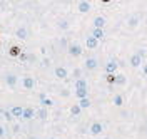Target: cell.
Returning a JSON list of instances; mask_svg holds the SVG:
<instances>
[{"instance_id": "6da1fadb", "label": "cell", "mask_w": 147, "mask_h": 139, "mask_svg": "<svg viewBox=\"0 0 147 139\" xmlns=\"http://www.w3.org/2000/svg\"><path fill=\"white\" fill-rule=\"evenodd\" d=\"M142 57H144V52H142V50H139V52H136V54H132V56H130V59H129V64H130V67L137 69L139 65L142 64Z\"/></svg>"}, {"instance_id": "7a4b0ae2", "label": "cell", "mask_w": 147, "mask_h": 139, "mask_svg": "<svg viewBox=\"0 0 147 139\" xmlns=\"http://www.w3.org/2000/svg\"><path fill=\"white\" fill-rule=\"evenodd\" d=\"M67 52H69L70 57H80L84 50H82V47L79 45V44H70V45L67 47Z\"/></svg>"}, {"instance_id": "3957f363", "label": "cell", "mask_w": 147, "mask_h": 139, "mask_svg": "<svg viewBox=\"0 0 147 139\" xmlns=\"http://www.w3.org/2000/svg\"><path fill=\"white\" fill-rule=\"evenodd\" d=\"M22 85H24V89L32 91V89L35 87V79H34L32 75H25V77L22 79Z\"/></svg>"}, {"instance_id": "277c9868", "label": "cell", "mask_w": 147, "mask_h": 139, "mask_svg": "<svg viewBox=\"0 0 147 139\" xmlns=\"http://www.w3.org/2000/svg\"><path fill=\"white\" fill-rule=\"evenodd\" d=\"M90 2H87V0H80L79 3H77V10L80 12V14H87L89 10H90Z\"/></svg>"}, {"instance_id": "5b68a950", "label": "cell", "mask_w": 147, "mask_h": 139, "mask_svg": "<svg viewBox=\"0 0 147 139\" xmlns=\"http://www.w3.org/2000/svg\"><path fill=\"white\" fill-rule=\"evenodd\" d=\"M89 131H90V134H94V136H100L102 131H104V126H102L100 122H94Z\"/></svg>"}, {"instance_id": "8992f818", "label": "cell", "mask_w": 147, "mask_h": 139, "mask_svg": "<svg viewBox=\"0 0 147 139\" xmlns=\"http://www.w3.org/2000/svg\"><path fill=\"white\" fill-rule=\"evenodd\" d=\"M37 116V111H34V107H24V116H22V119H34Z\"/></svg>"}, {"instance_id": "52a82bcc", "label": "cell", "mask_w": 147, "mask_h": 139, "mask_svg": "<svg viewBox=\"0 0 147 139\" xmlns=\"http://www.w3.org/2000/svg\"><path fill=\"white\" fill-rule=\"evenodd\" d=\"M67 75H69V72H67V69H65V67H60V65H59V67H55V77H57V79H60V81H62V79H67Z\"/></svg>"}, {"instance_id": "ba28073f", "label": "cell", "mask_w": 147, "mask_h": 139, "mask_svg": "<svg viewBox=\"0 0 147 139\" xmlns=\"http://www.w3.org/2000/svg\"><path fill=\"white\" fill-rule=\"evenodd\" d=\"M117 67H119V64H117L115 60H109V62L105 64V72H107V74H115Z\"/></svg>"}, {"instance_id": "9c48e42d", "label": "cell", "mask_w": 147, "mask_h": 139, "mask_svg": "<svg viewBox=\"0 0 147 139\" xmlns=\"http://www.w3.org/2000/svg\"><path fill=\"white\" fill-rule=\"evenodd\" d=\"M12 116H13V119H20L22 116H24V107H20V106H12Z\"/></svg>"}, {"instance_id": "30bf717a", "label": "cell", "mask_w": 147, "mask_h": 139, "mask_svg": "<svg viewBox=\"0 0 147 139\" xmlns=\"http://www.w3.org/2000/svg\"><path fill=\"white\" fill-rule=\"evenodd\" d=\"M97 65H99V62H97V59H94V57H89V59L85 60V69H87V71L97 69Z\"/></svg>"}, {"instance_id": "8fae6325", "label": "cell", "mask_w": 147, "mask_h": 139, "mask_svg": "<svg viewBox=\"0 0 147 139\" xmlns=\"http://www.w3.org/2000/svg\"><path fill=\"white\" fill-rule=\"evenodd\" d=\"M85 45H87V49H95V47L99 45V40L94 39L92 35H89V37L85 39Z\"/></svg>"}, {"instance_id": "7c38bea8", "label": "cell", "mask_w": 147, "mask_h": 139, "mask_svg": "<svg viewBox=\"0 0 147 139\" xmlns=\"http://www.w3.org/2000/svg\"><path fill=\"white\" fill-rule=\"evenodd\" d=\"M104 25H105V19L102 15H97L94 19V28H104Z\"/></svg>"}, {"instance_id": "4fadbf2b", "label": "cell", "mask_w": 147, "mask_h": 139, "mask_svg": "<svg viewBox=\"0 0 147 139\" xmlns=\"http://www.w3.org/2000/svg\"><path fill=\"white\" fill-rule=\"evenodd\" d=\"M74 87H75V91H80V89H87V81L80 77V79H77V81H75Z\"/></svg>"}, {"instance_id": "5bb4252c", "label": "cell", "mask_w": 147, "mask_h": 139, "mask_svg": "<svg viewBox=\"0 0 147 139\" xmlns=\"http://www.w3.org/2000/svg\"><path fill=\"white\" fill-rule=\"evenodd\" d=\"M5 82H7V85H9V87H15V84H17V75L9 74L7 77H5Z\"/></svg>"}, {"instance_id": "9a60e30c", "label": "cell", "mask_w": 147, "mask_h": 139, "mask_svg": "<svg viewBox=\"0 0 147 139\" xmlns=\"http://www.w3.org/2000/svg\"><path fill=\"white\" fill-rule=\"evenodd\" d=\"M92 37L97 40L104 39V28H92Z\"/></svg>"}, {"instance_id": "2e32d148", "label": "cell", "mask_w": 147, "mask_h": 139, "mask_svg": "<svg viewBox=\"0 0 147 139\" xmlns=\"http://www.w3.org/2000/svg\"><path fill=\"white\" fill-rule=\"evenodd\" d=\"M40 104H42V107H49V106H52L54 102H52V99H49V97H45V96H40Z\"/></svg>"}, {"instance_id": "e0dca14e", "label": "cell", "mask_w": 147, "mask_h": 139, "mask_svg": "<svg viewBox=\"0 0 147 139\" xmlns=\"http://www.w3.org/2000/svg\"><path fill=\"white\" fill-rule=\"evenodd\" d=\"M15 34H17L18 39H22V40H24V39H27V28H25V27H18Z\"/></svg>"}, {"instance_id": "ac0fdd59", "label": "cell", "mask_w": 147, "mask_h": 139, "mask_svg": "<svg viewBox=\"0 0 147 139\" xmlns=\"http://www.w3.org/2000/svg\"><path fill=\"white\" fill-rule=\"evenodd\" d=\"M127 24H129V27L130 28H136L137 27V24H139V17L137 15H132V17L127 20Z\"/></svg>"}, {"instance_id": "d6986e66", "label": "cell", "mask_w": 147, "mask_h": 139, "mask_svg": "<svg viewBox=\"0 0 147 139\" xmlns=\"http://www.w3.org/2000/svg\"><path fill=\"white\" fill-rule=\"evenodd\" d=\"M112 102H114V106L120 107V106L124 104V97H122L120 94H115V96H114V99H112Z\"/></svg>"}, {"instance_id": "ffe728a7", "label": "cell", "mask_w": 147, "mask_h": 139, "mask_svg": "<svg viewBox=\"0 0 147 139\" xmlns=\"http://www.w3.org/2000/svg\"><path fill=\"white\" fill-rule=\"evenodd\" d=\"M79 106H80V109H89V107H90V101H89V97H87V99H80V101H79Z\"/></svg>"}, {"instance_id": "44dd1931", "label": "cell", "mask_w": 147, "mask_h": 139, "mask_svg": "<svg viewBox=\"0 0 147 139\" xmlns=\"http://www.w3.org/2000/svg\"><path fill=\"white\" fill-rule=\"evenodd\" d=\"M80 112H82V109H80L79 104H74L72 107H70V114H72V116H79Z\"/></svg>"}, {"instance_id": "7402d4cb", "label": "cell", "mask_w": 147, "mask_h": 139, "mask_svg": "<svg viewBox=\"0 0 147 139\" xmlns=\"http://www.w3.org/2000/svg\"><path fill=\"white\" fill-rule=\"evenodd\" d=\"M37 116H38V119L45 121V119H47V116H49V114H47V109H45V107H42V109H38V111H37Z\"/></svg>"}, {"instance_id": "603a6c76", "label": "cell", "mask_w": 147, "mask_h": 139, "mask_svg": "<svg viewBox=\"0 0 147 139\" xmlns=\"http://www.w3.org/2000/svg\"><path fill=\"white\" fill-rule=\"evenodd\" d=\"M75 96L79 97V101H80V99H87V89H80V91H75Z\"/></svg>"}, {"instance_id": "cb8c5ba5", "label": "cell", "mask_w": 147, "mask_h": 139, "mask_svg": "<svg viewBox=\"0 0 147 139\" xmlns=\"http://www.w3.org/2000/svg\"><path fill=\"white\" fill-rule=\"evenodd\" d=\"M125 82H127L125 75H122V74L117 75V79H115V84H117V85H125Z\"/></svg>"}, {"instance_id": "d4e9b609", "label": "cell", "mask_w": 147, "mask_h": 139, "mask_svg": "<svg viewBox=\"0 0 147 139\" xmlns=\"http://www.w3.org/2000/svg\"><path fill=\"white\" fill-rule=\"evenodd\" d=\"M18 54H20V49H18L17 45H13V47H10V56H13V57H17Z\"/></svg>"}, {"instance_id": "484cf974", "label": "cell", "mask_w": 147, "mask_h": 139, "mask_svg": "<svg viewBox=\"0 0 147 139\" xmlns=\"http://www.w3.org/2000/svg\"><path fill=\"white\" fill-rule=\"evenodd\" d=\"M105 77H107V82H110V84L114 82V84H115V79H117V75H115V74H107Z\"/></svg>"}, {"instance_id": "4316f807", "label": "cell", "mask_w": 147, "mask_h": 139, "mask_svg": "<svg viewBox=\"0 0 147 139\" xmlns=\"http://www.w3.org/2000/svg\"><path fill=\"white\" fill-rule=\"evenodd\" d=\"M59 25H60L62 30H67V28H69V22H67V20H60V24H59Z\"/></svg>"}, {"instance_id": "83f0119b", "label": "cell", "mask_w": 147, "mask_h": 139, "mask_svg": "<svg viewBox=\"0 0 147 139\" xmlns=\"http://www.w3.org/2000/svg\"><path fill=\"white\" fill-rule=\"evenodd\" d=\"M3 116H5V119H7V121L13 119V116H12V112H10V111H5V112H3Z\"/></svg>"}, {"instance_id": "f1b7e54d", "label": "cell", "mask_w": 147, "mask_h": 139, "mask_svg": "<svg viewBox=\"0 0 147 139\" xmlns=\"http://www.w3.org/2000/svg\"><path fill=\"white\" fill-rule=\"evenodd\" d=\"M3 136H5V127L0 126V138H3Z\"/></svg>"}, {"instance_id": "f546056e", "label": "cell", "mask_w": 147, "mask_h": 139, "mask_svg": "<svg viewBox=\"0 0 147 139\" xmlns=\"http://www.w3.org/2000/svg\"><path fill=\"white\" fill-rule=\"evenodd\" d=\"M142 72H144V75L147 77V62H146L144 65H142Z\"/></svg>"}, {"instance_id": "4dcf8cb0", "label": "cell", "mask_w": 147, "mask_h": 139, "mask_svg": "<svg viewBox=\"0 0 147 139\" xmlns=\"http://www.w3.org/2000/svg\"><path fill=\"white\" fill-rule=\"evenodd\" d=\"M50 64V60H49V59H44V62H42V65H49Z\"/></svg>"}]
</instances>
